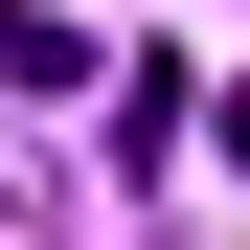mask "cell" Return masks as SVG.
Returning <instances> with one entry per match:
<instances>
[{"label":"cell","instance_id":"1","mask_svg":"<svg viewBox=\"0 0 250 250\" xmlns=\"http://www.w3.org/2000/svg\"><path fill=\"white\" fill-rule=\"evenodd\" d=\"M91 68H114L91 23H46V0H0V91H23V114H46V91H91Z\"/></svg>","mask_w":250,"mask_h":250},{"label":"cell","instance_id":"2","mask_svg":"<svg viewBox=\"0 0 250 250\" xmlns=\"http://www.w3.org/2000/svg\"><path fill=\"white\" fill-rule=\"evenodd\" d=\"M0 250H46V205H23V182H0Z\"/></svg>","mask_w":250,"mask_h":250}]
</instances>
